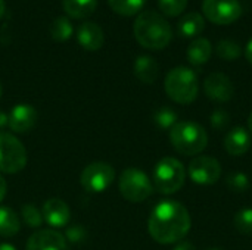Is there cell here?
I'll list each match as a JSON object with an SVG mask.
<instances>
[{"instance_id":"cell-21","label":"cell","mask_w":252,"mask_h":250,"mask_svg":"<svg viewBox=\"0 0 252 250\" xmlns=\"http://www.w3.org/2000/svg\"><path fill=\"white\" fill-rule=\"evenodd\" d=\"M21 228V221L16 212L7 206H0V236L12 237L18 234Z\"/></svg>"},{"instance_id":"cell-15","label":"cell","mask_w":252,"mask_h":250,"mask_svg":"<svg viewBox=\"0 0 252 250\" xmlns=\"http://www.w3.org/2000/svg\"><path fill=\"white\" fill-rule=\"evenodd\" d=\"M77 40L86 50H99L105 43L103 29L94 22H83L77 31Z\"/></svg>"},{"instance_id":"cell-30","label":"cell","mask_w":252,"mask_h":250,"mask_svg":"<svg viewBox=\"0 0 252 250\" xmlns=\"http://www.w3.org/2000/svg\"><path fill=\"white\" fill-rule=\"evenodd\" d=\"M87 237V231L81 225H71L66 230V239L71 243H81Z\"/></svg>"},{"instance_id":"cell-40","label":"cell","mask_w":252,"mask_h":250,"mask_svg":"<svg viewBox=\"0 0 252 250\" xmlns=\"http://www.w3.org/2000/svg\"><path fill=\"white\" fill-rule=\"evenodd\" d=\"M0 97H1V84H0Z\"/></svg>"},{"instance_id":"cell-20","label":"cell","mask_w":252,"mask_h":250,"mask_svg":"<svg viewBox=\"0 0 252 250\" xmlns=\"http://www.w3.org/2000/svg\"><path fill=\"white\" fill-rule=\"evenodd\" d=\"M63 10L77 19L90 16L97 6V0H62Z\"/></svg>"},{"instance_id":"cell-31","label":"cell","mask_w":252,"mask_h":250,"mask_svg":"<svg viewBox=\"0 0 252 250\" xmlns=\"http://www.w3.org/2000/svg\"><path fill=\"white\" fill-rule=\"evenodd\" d=\"M227 119H229V116L224 111H216L211 116V124L214 128H223V127H226Z\"/></svg>"},{"instance_id":"cell-9","label":"cell","mask_w":252,"mask_h":250,"mask_svg":"<svg viewBox=\"0 0 252 250\" xmlns=\"http://www.w3.org/2000/svg\"><path fill=\"white\" fill-rule=\"evenodd\" d=\"M202 12L210 22L229 25L241 18L242 7L238 0H204Z\"/></svg>"},{"instance_id":"cell-38","label":"cell","mask_w":252,"mask_h":250,"mask_svg":"<svg viewBox=\"0 0 252 250\" xmlns=\"http://www.w3.org/2000/svg\"><path fill=\"white\" fill-rule=\"evenodd\" d=\"M248 128H250V133L252 134V112L250 113V118H248Z\"/></svg>"},{"instance_id":"cell-5","label":"cell","mask_w":252,"mask_h":250,"mask_svg":"<svg viewBox=\"0 0 252 250\" xmlns=\"http://www.w3.org/2000/svg\"><path fill=\"white\" fill-rule=\"evenodd\" d=\"M186 180V171L176 158H162L154 169V187L162 194L179 192Z\"/></svg>"},{"instance_id":"cell-1","label":"cell","mask_w":252,"mask_h":250,"mask_svg":"<svg viewBox=\"0 0 252 250\" xmlns=\"http://www.w3.org/2000/svg\"><path fill=\"white\" fill-rule=\"evenodd\" d=\"M190 215L177 200H161L151 212L148 230L151 237L161 245L182 242L190 230Z\"/></svg>"},{"instance_id":"cell-14","label":"cell","mask_w":252,"mask_h":250,"mask_svg":"<svg viewBox=\"0 0 252 250\" xmlns=\"http://www.w3.org/2000/svg\"><path fill=\"white\" fill-rule=\"evenodd\" d=\"M43 220L53 228H61L68 225L71 220L69 206L62 199H49L44 202L43 209Z\"/></svg>"},{"instance_id":"cell-36","label":"cell","mask_w":252,"mask_h":250,"mask_svg":"<svg viewBox=\"0 0 252 250\" xmlns=\"http://www.w3.org/2000/svg\"><path fill=\"white\" fill-rule=\"evenodd\" d=\"M0 250H16L15 246L9 245V243H0Z\"/></svg>"},{"instance_id":"cell-16","label":"cell","mask_w":252,"mask_h":250,"mask_svg":"<svg viewBox=\"0 0 252 250\" xmlns=\"http://www.w3.org/2000/svg\"><path fill=\"white\" fill-rule=\"evenodd\" d=\"M224 147L232 156H242L251 147V136L244 127L232 128L224 139Z\"/></svg>"},{"instance_id":"cell-34","label":"cell","mask_w":252,"mask_h":250,"mask_svg":"<svg viewBox=\"0 0 252 250\" xmlns=\"http://www.w3.org/2000/svg\"><path fill=\"white\" fill-rule=\"evenodd\" d=\"M245 56L248 59V62L252 65V38L250 40V43L247 44V49H245Z\"/></svg>"},{"instance_id":"cell-26","label":"cell","mask_w":252,"mask_h":250,"mask_svg":"<svg viewBox=\"0 0 252 250\" xmlns=\"http://www.w3.org/2000/svg\"><path fill=\"white\" fill-rule=\"evenodd\" d=\"M21 214H22V220L27 224V227L30 228H38L43 224V214L41 211L32 205V203H27L21 208Z\"/></svg>"},{"instance_id":"cell-27","label":"cell","mask_w":252,"mask_h":250,"mask_svg":"<svg viewBox=\"0 0 252 250\" xmlns=\"http://www.w3.org/2000/svg\"><path fill=\"white\" fill-rule=\"evenodd\" d=\"M235 227L236 230L244 234V236H251L252 234V208H245L241 209L235 215Z\"/></svg>"},{"instance_id":"cell-35","label":"cell","mask_w":252,"mask_h":250,"mask_svg":"<svg viewBox=\"0 0 252 250\" xmlns=\"http://www.w3.org/2000/svg\"><path fill=\"white\" fill-rule=\"evenodd\" d=\"M9 124V115H6L4 112L0 111V128L6 127Z\"/></svg>"},{"instance_id":"cell-22","label":"cell","mask_w":252,"mask_h":250,"mask_svg":"<svg viewBox=\"0 0 252 250\" xmlns=\"http://www.w3.org/2000/svg\"><path fill=\"white\" fill-rule=\"evenodd\" d=\"M72 24L66 16H58L53 19L52 25H50V35L55 41H66L71 35H72Z\"/></svg>"},{"instance_id":"cell-28","label":"cell","mask_w":252,"mask_h":250,"mask_svg":"<svg viewBox=\"0 0 252 250\" xmlns=\"http://www.w3.org/2000/svg\"><path fill=\"white\" fill-rule=\"evenodd\" d=\"M161 12L167 16H179L188 6V0H158Z\"/></svg>"},{"instance_id":"cell-25","label":"cell","mask_w":252,"mask_h":250,"mask_svg":"<svg viewBox=\"0 0 252 250\" xmlns=\"http://www.w3.org/2000/svg\"><path fill=\"white\" fill-rule=\"evenodd\" d=\"M154 121L155 124L162 128V130H171L179 121H177V113L176 111H173L168 106H164L161 109H158L154 115Z\"/></svg>"},{"instance_id":"cell-23","label":"cell","mask_w":252,"mask_h":250,"mask_svg":"<svg viewBox=\"0 0 252 250\" xmlns=\"http://www.w3.org/2000/svg\"><path fill=\"white\" fill-rule=\"evenodd\" d=\"M111 9L123 16H133L142 10L146 0H108Z\"/></svg>"},{"instance_id":"cell-2","label":"cell","mask_w":252,"mask_h":250,"mask_svg":"<svg viewBox=\"0 0 252 250\" xmlns=\"http://www.w3.org/2000/svg\"><path fill=\"white\" fill-rule=\"evenodd\" d=\"M133 29L139 44L149 50H161L167 47L173 38L168 21L152 10L142 12L136 18Z\"/></svg>"},{"instance_id":"cell-11","label":"cell","mask_w":252,"mask_h":250,"mask_svg":"<svg viewBox=\"0 0 252 250\" xmlns=\"http://www.w3.org/2000/svg\"><path fill=\"white\" fill-rule=\"evenodd\" d=\"M204 90L207 96L214 102H229L235 94V87L230 78L223 72H213L205 78Z\"/></svg>"},{"instance_id":"cell-32","label":"cell","mask_w":252,"mask_h":250,"mask_svg":"<svg viewBox=\"0 0 252 250\" xmlns=\"http://www.w3.org/2000/svg\"><path fill=\"white\" fill-rule=\"evenodd\" d=\"M173 250H196V249H195V246H193L190 242H185V240H182V242H179V243L174 246V249Z\"/></svg>"},{"instance_id":"cell-3","label":"cell","mask_w":252,"mask_h":250,"mask_svg":"<svg viewBox=\"0 0 252 250\" xmlns=\"http://www.w3.org/2000/svg\"><path fill=\"white\" fill-rule=\"evenodd\" d=\"M170 141L180 155L195 156L207 147L208 134L198 122L180 121L170 130Z\"/></svg>"},{"instance_id":"cell-6","label":"cell","mask_w":252,"mask_h":250,"mask_svg":"<svg viewBox=\"0 0 252 250\" xmlns=\"http://www.w3.org/2000/svg\"><path fill=\"white\" fill-rule=\"evenodd\" d=\"M118 187L121 196L131 203H140L146 200L154 192V184L149 177L137 168H127L123 171Z\"/></svg>"},{"instance_id":"cell-39","label":"cell","mask_w":252,"mask_h":250,"mask_svg":"<svg viewBox=\"0 0 252 250\" xmlns=\"http://www.w3.org/2000/svg\"><path fill=\"white\" fill-rule=\"evenodd\" d=\"M210 250H223V249H219V248H213V249H210Z\"/></svg>"},{"instance_id":"cell-19","label":"cell","mask_w":252,"mask_h":250,"mask_svg":"<svg viewBox=\"0 0 252 250\" xmlns=\"http://www.w3.org/2000/svg\"><path fill=\"white\" fill-rule=\"evenodd\" d=\"M205 28V19L201 13L198 12H190L186 13L180 21H179V32L183 37H196L199 35Z\"/></svg>"},{"instance_id":"cell-33","label":"cell","mask_w":252,"mask_h":250,"mask_svg":"<svg viewBox=\"0 0 252 250\" xmlns=\"http://www.w3.org/2000/svg\"><path fill=\"white\" fill-rule=\"evenodd\" d=\"M6 192H7V184H6L4 178L0 175V202L4 199V196H6Z\"/></svg>"},{"instance_id":"cell-12","label":"cell","mask_w":252,"mask_h":250,"mask_svg":"<svg viewBox=\"0 0 252 250\" xmlns=\"http://www.w3.org/2000/svg\"><path fill=\"white\" fill-rule=\"evenodd\" d=\"M37 122V111L27 103H19L13 106L9 113V127L13 133L24 134L28 133Z\"/></svg>"},{"instance_id":"cell-18","label":"cell","mask_w":252,"mask_h":250,"mask_svg":"<svg viewBox=\"0 0 252 250\" xmlns=\"http://www.w3.org/2000/svg\"><path fill=\"white\" fill-rule=\"evenodd\" d=\"M211 53H213V47L210 40L207 38H196L188 47V59L195 66L207 63L211 57Z\"/></svg>"},{"instance_id":"cell-13","label":"cell","mask_w":252,"mask_h":250,"mask_svg":"<svg viewBox=\"0 0 252 250\" xmlns=\"http://www.w3.org/2000/svg\"><path fill=\"white\" fill-rule=\"evenodd\" d=\"M27 250H66V239L56 230H38L28 239Z\"/></svg>"},{"instance_id":"cell-37","label":"cell","mask_w":252,"mask_h":250,"mask_svg":"<svg viewBox=\"0 0 252 250\" xmlns=\"http://www.w3.org/2000/svg\"><path fill=\"white\" fill-rule=\"evenodd\" d=\"M4 0H0V19H1V16L4 15Z\"/></svg>"},{"instance_id":"cell-24","label":"cell","mask_w":252,"mask_h":250,"mask_svg":"<svg viewBox=\"0 0 252 250\" xmlns=\"http://www.w3.org/2000/svg\"><path fill=\"white\" fill-rule=\"evenodd\" d=\"M217 55L224 60H235L241 56V46L233 40H220L217 43Z\"/></svg>"},{"instance_id":"cell-7","label":"cell","mask_w":252,"mask_h":250,"mask_svg":"<svg viewBox=\"0 0 252 250\" xmlns=\"http://www.w3.org/2000/svg\"><path fill=\"white\" fill-rule=\"evenodd\" d=\"M27 165L24 144L10 133L0 131V172L16 174Z\"/></svg>"},{"instance_id":"cell-10","label":"cell","mask_w":252,"mask_h":250,"mask_svg":"<svg viewBox=\"0 0 252 250\" xmlns=\"http://www.w3.org/2000/svg\"><path fill=\"white\" fill-rule=\"evenodd\" d=\"M189 177L201 186L214 184L221 177L220 162L211 156H196L189 165Z\"/></svg>"},{"instance_id":"cell-17","label":"cell","mask_w":252,"mask_h":250,"mask_svg":"<svg viewBox=\"0 0 252 250\" xmlns=\"http://www.w3.org/2000/svg\"><path fill=\"white\" fill-rule=\"evenodd\" d=\"M159 74L158 62L146 55H142L134 62V75L145 84H152L157 81Z\"/></svg>"},{"instance_id":"cell-8","label":"cell","mask_w":252,"mask_h":250,"mask_svg":"<svg viewBox=\"0 0 252 250\" xmlns=\"http://www.w3.org/2000/svg\"><path fill=\"white\" fill-rule=\"evenodd\" d=\"M115 171L106 162H93L89 164L80 177V183L89 193H102L114 181Z\"/></svg>"},{"instance_id":"cell-4","label":"cell","mask_w":252,"mask_h":250,"mask_svg":"<svg viewBox=\"0 0 252 250\" xmlns=\"http://www.w3.org/2000/svg\"><path fill=\"white\" fill-rule=\"evenodd\" d=\"M164 88L168 97L176 103L189 105L198 96L196 74L190 68L177 66L167 74L164 81Z\"/></svg>"},{"instance_id":"cell-29","label":"cell","mask_w":252,"mask_h":250,"mask_svg":"<svg viewBox=\"0 0 252 250\" xmlns=\"http://www.w3.org/2000/svg\"><path fill=\"white\" fill-rule=\"evenodd\" d=\"M227 186L235 193H242L250 187V178L244 172H232L227 177Z\"/></svg>"}]
</instances>
